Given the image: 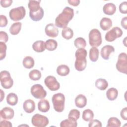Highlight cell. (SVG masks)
I'll return each instance as SVG.
<instances>
[{
	"instance_id": "cell-17",
	"label": "cell",
	"mask_w": 127,
	"mask_h": 127,
	"mask_svg": "<svg viewBox=\"0 0 127 127\" xmlns=\"http://www.w3.org/2000/svg\"><path fill=\"white\" fill-rule=\"evenodd\" d=\"M50 108V103L48 100L45 99H41L38 103V109L39 111L46 113L47 112Z\"/></svg>"
},
{
	"instance_id": "cell-18",
	"label": "cell",
	"mask_w": 127,
	"mask_h": 127,
	"mask_svg": "<svg viewBox=\"0 0 127 127\" xmlns=\"http://www.w3.org/2000/svg\"><path fill=\"white\" fill-rule=\"evenodd\" d=\"M76 106L79 108H84L87 104V98L83 94L78 95L74 100Z\"/></svg>"
},
{
	"instance_id": "cell-25",
	"label": "cell",
	"mask_w": 127,
	"mask_h": 127,
	"mask_svg": "<svg viewBox=\"0 0 127 127\" xmlns=\"http://www.w3.org/2000/svg\"><path fill=\"white\" fill-rule=\"evenodd\" d=\"M95 85L98 89L100 90H105L108 86V83L105 79L99 78L96 80Z\"/></svg>"
},
{
	"instance_id": "cell-26",
	"label": "cell",
	"mask_w": 127,
	"mask_h": 127,
	"mask_svg": "<svg viewBox=\"0 0 127 127\" xmlns=\"http://www.w3.org/2000/svg\"><path fill=\"white\" fill-rule=\"evenodd\" d=\"M118 95V91L115 88H110L106 92V97L109 100L113 101L116 99Z\"/></svg>"
},
{
	"instance_id": "cell-35",
	"label": "cell",
	"mask_w": 127,
	"mask_h": 127,
	"mask_svg": "<svg viewBox=\"0 0 127 127\" xmlns=\"http://www.w3.org/2000/svg\"><path fill=\"white\" fill-rule=\"evenodd\" d=\"M74 45L78 49L84 48L86 46V42L83 38L78 37L74 40Z\"/></svg>"
},
{
	"instance_id": "cell-12",
	"label": "cell",
	"mask_w": 127,
	"mask_h": 127,
	"mask_svg": "<svg viewBox=\"0 0 127 127\" xmlns=\"http://www.w3.org/2000/svg\"><path fill=\"white\" fill-rule=\"evenodd\" d=\"M44 83L49 89L51 91H57L60 87V84L56 77L52 75L47 76L44 80Z\"/></svg>"
},
{
	"instance_id": "cell-16",
	"label": "cell",
	"mask_w": 127,
	"mask_h": 127,
	"mask_svg": "<svg viewBox=\"0 0 127 127\" xmlns=\"http://www.w3.org/2000/svg\"><path fill=\"white\" fill-rule=\"evenodd\" d=\"M23 108L26 113H32L35 109V104L34 101L31 99L25 100L23 104Z\"/></svg>"
},
{
	"instance_id": "cell-6",
	"label": "cell",
	"mask_w": 127,
	"mask_h": 127,
	"mask_svg": "<svg viewBox=\"0 0 127 127\" xmlns=\"http://www.w3.org/2000/svg\"><path fill=\"white\" fill-rule=\"evenodd\" d=\"M1 85L4 89H10L13 84V81L10 73L6 70H2L0 73Z\"/></svg>"
},
{
	"instance_id": "cell-11",
	"label": "cell",
	"mask_w": 127,
	"mask_h": 127,
	"mask_svg": "<svg viewBox=\"0 0 127 127\" xmlns=\"http://www.w3.org/2000/svg\"><path fill=\"white\" fill-rule=\"evenodd\" d=\"M41 0H29L28 7L29 9V16L40 14L44 12L43 9L40 6Z\"/></svg>"
},
{
	"instance_id": "cell-28",
	"label": "cell",
	"mask_w": 127,
	"mask_h": 127,
	"mask_svg": "<svg viewBox=\"0 0 127 127\" xmlns=\"http://www.w3.org/2000/svg\"><path fill=\"white\" fill-rule=\"evenodd\" d=\"M99 51L97 48L92 47L89 50V58L93 62H95L97 61L99 57Z\"/></svg>"
},
{
	"instance_id": "cell-21",
	"label": "cell",
	"mask_w": 127,
	"mask_h": 127,
	"mask_svg": "<svg viewBox=\"0 0 127 127\" xmlns=\"http://www.w3.org/2000/svg\"><path fill=\"white\" fill-rule=\"evenodd\" d=\"M32 48L34 51L37 53H41L46 49L45 42L42 40L36 41L32 45Z\"/></svg>"
},
{
	"instance_id": "cell-44",
	"label": "cell",
	"mask_w": 127,
	"mask_h": 127,
	"mask_svg": "<svg viewBox=\"0 0 127 127\" xmlns=\"http://www.w3.org/2000/svg\"><path fill=\"white\" fill-rule=\"evenodd\" d=\"M0 126L1 127H12V125L9 121H7L6 120L2 121L0 122Z\"/></svg>"
},
{
	"instance_id": "cell-42",
	"label": "cell",
	"mask_w": 127,
	"mask_h": 127,
	"mask_svg": "<svg viewBox=\"0 0 127 127\" xmlns=\"http://www.w3.org/2000/svg\"><path fill=\"white\" fill-rule=\"evenodd\" d=\"M0 5L2 7H7L11 5L12 3V0H1L0 1Z\"/></svg>"
},
{
	"instance_id": "cell-20",
	"label": "cell",
	"mask_w": 127,
	"mask_h": 127,
	"mask_svg": "<svg viewBox=\"0 0 127 127\" xmlns=\"http://www.w3.org/2000/svg\"><path fill=\"white\" fill-rule=\"evenodd\" d=\"M112 21L109 18L103 17L100 20V26L101 28L104 31L109 30L112 27Z\"/></svg>"
},
{
	"instance_id": "cell-37",
	"label": "cell",
	"mask_w": 127,
	"mask_h": 127,
	"mask_svg": "<svg viewBox=\"0 0 127 127\" xmlns=\"http://www.w3.org/2000/svg\"><path fill=\"white\" fill-rule=\"evenodd\" d=\"M7 46L5 43L0 42V60L1 61L6 56V51Z\"/></svg>"
},
{
	"instance_id": "cell-46",
	"label": "cell",
	"mask_w": 127,
	"mask_h": 127,
	"mask_svg": "<svg viewBox=\"0 0 127 127\" xmlns=\"http://www.w3.org/2000/svg\"><path fill=\"white\" fill-rule=\"evenodd\" d=\"M67 1L69 3V4L72 5L74 6H78L80 3V0H68Z\"/></svg>"
},
{
	"instance_id": "cell-27",
	"label": "cell",
	"mask_w": 127,
	"mask_h": 127,
	"mask_svg": "<svg viewBox=\"0 0 127 127\" xmlns=\"http://www.w3.org/2000/svg\"><path fill=\"white\" fill-rule=\"evenodd\" d=\"M22 23L20 22H17L13 23L9 28V32L11 34L13 35H16L18 34L21 30Z\"/></svg>"
},
{
	"instance_id": "cell-2",
	"label": "cell",
	"mask_w": 127,
	"mask_h": 127,
	"mask_svg": "<svg viewBox=\"0 0 127 127\" xmlns=\"http://www.w3.org/2000/svg\"><path fill=\"white\" fill-rule=\"evenodd\" d=\"M87 51L84 48H79L76 51L74 67L77 70L81 71L85 69L87 65Z\"/></svg>"
},
{
	"instance_id": "cell-10",
	"label": "cell",
	"mask_w": 127,
	"mask_h": 127,
	"mask_svg": "<svg viewBox=\"0 0 127 127\" xmlns=\"http://www.w3.org/2000/svg\"><path fill=\"white\" fill-rule=\"evenodd\" d=\"M123 33V31L120 27H114L112 29L106 33L105 38L108 42H113L117 38L121 37Z\"/></svg>"
},
{
	"instance_id": "cell-45",
	"label": "cell",
	"mask_w": 127,
	"mask_h": 127,
	"mask_svg": "<svg viewBox=\"0 0 127 127\" xmlns=\"http://www.w3.org/2000/svg\"><path fill=\"white\" fill-rule=\"evenodd\" d=\"M121 25L125 29H127V17H124L121 20Z\"/></svg>"
},
{
	"instance_id": "cell-23",
	"label": "cell",
	"mask_w": 127,
	"mask_h": 127,
	"mask_svg": "<svg viewBox=\"0 0 127 127\" xmlns=\"http://www.w3.org/2000/svg\"><path fill=\"white\" fill-rule=\"evenodd\" d=\"M45 48L50 51H53L56 50L58 46L57 42L54 39H48L45 42Z\"/></svg>"
},
{
	"instance_id": "cell-5",
	"label": "cell",
	"mask_w": 127,
	"mask_h": 127,
	"mask_svg": "<svg viewBox=\"0 0 127 127\" xmlns=\"http://www.w3.org/2000/svg\"><path fill=\"white\" fill-rule=\"evenodd\" d=\"M26 10L24 6H21L11 9L9 12L10 18L14 21L22 19L25 16Z\"/></svg>"
},
{
	"instance_id": "cell-40",
	"label": "cell",
	"mask_w": 127,
	"mask_h": 127,
	"mask_svg": "<svg viewBox=\"0 0 127 127\" xmlns=\"http://www.w3.org/2000/svg\"><path fill=\"white\" fill-rule=\"evenodd\" d=\"M0 26L1 27H5L8 23V20L6 17L4 15H0Z\"/></svg>"
},
{
	"instance_id": "cell-29",
	"label": "cell",
	"mask_w": 127,
	"mask_h": 127,
	"mask_svg": "<svg viewBox=\"0 0 127 127\" xmlns=\"http://www.w3.org/2000/svg\"><path fill=\"white\" fill-rule=\"evenodd\" d=\"M6 102L8 104L11 106H14L18 102V97L14 93H10L6 96Z\"/></svg>"
},
{
	"instance_id": "cell-7",
	"label": "cell",
	"mask_w": 127,
	"mask_h": 127,
	"mask_svg": "<svg viewBox=\"0 0 127 127\" xmlns=\"http://www.w3.org/2000/svg\"><path fill=\"white\" fill-rule=\"evenodd\" d=\"M127 54L121 53L118 56V61L116 64L117 69L120 72L127 74Z\"/></svg>"
},
{
	"instance_id": "cell-32",
	"label": "cell",
	"mask_w": 127,
	"mask_h": 127,
	"mask_svg": "<svg viewBox=\"0 0 127 127\" xmlns=\"http://www.w3.org/2000/svg\"><path fill=\"white\" fill-rule=\"evenodd\" d=\"M62 35L64 38L66 40H69L73 37V31L69 27H66L63 29L62 31Z\"/></svg>"
},
{
	"instance_id": "cell-24",
	"label": "cell",
	"mask_w": 127,
	"mask_h": 127,
	"mask_svg": "<svg viewBox=\"0 0 127 127\" xmlns=\"http://www.w3.org/2000/svg\"><path fill=\"white\" fill-rule=\"evenodd\" d=\"M22 64L23 66L28 69L32 68L35 64V62L34 59L30 56L25 57L22 61Z\"/></svg>"
},
{
	"instance_id": "cell-14",
	"label": "cell",
	"mask_w": 127,
	"mask_h": 127,
	"mask_svg": "<svg viewBox=\"0 0 127 127\" xmlns=\"http://www.w3.org/2000/svg\"><path fill=\"white\" fill-rule=\"evenodd\" d=\"M0 117L5 120H11L14 115V110L8 107H5L0 111Z\"/></svg>"
},
{
	"instance_id": "cell-13",
	"label": "cell",
	"mask_w": 127,
	"mask_h": 127,
	"mask_svg": "<svg viewBox=\"0 0 127 127\" xmlns=\"http://www.w3.org/2000/svg\"><path fill=\"white\" fill-rule=\"evenodd\" d=\"M46 34L50 37H56L59 34V30L57 26L53 23L48 24L45 28Z\"/></svg>"
},
{
	"instance_id": "cell-36",
	"label": "cell",
	"mask_w": 127,
	"mask_h": 127,
	"mask_svg": "<svg viewBox=\"0 0 127 127\" xmlns=\"http://www.w3.org/2000/svg\"><path fill=\"white\" fill-rule=\"evenodd\" d=\"M80 117V112L77 109H72L70 111L68 118L73 121H76Z\"/></svg>"
},
{
	"instance_id": "cell-41",
	"label": "cell",
	"mask_w": 127,
	"mask_h": 127,
	"mask_svg": "<svg viewBox=\"0 0 127 127\" xmlns=\"http://www.w3.org/2000/svg\"><path fill=\"white\" fill-rule=\"evenodd\" d=\"M8 40V36L7 34L4 32L1 31L0 32V42L6 43Z\"/></svg>"
},
{
	"instance_id": "cell-39",
	"label": "cell",
	"mask_w": 127,
	"mask_h": 127,
	"mask_svg": "<svg viewBox=\"0 0 127 127\" xmlns=\"http://www.w3.org/2000/svg\"><path fill=\"white\" fill-rule=\"evenodd\" d=\"M102 126V123L100 121L98 120H92L90 121L88 127H101Z\"/></svg>"
},
{
	"instance_id": "cell-4",
	"label": "cell",
	"mask_w": 127,
	"mask_h": 127,
	"mask_svg": "<svg viewBox=\"0 0 127 127\" xmlns=\"http://www.w3.org/2000/svg\"><path fill=\"white\" fill-rule=\"evenodd\" d=\"M101 34L97 29H92L89 33V43L91 46L97 47L102 43Z\"/></svg>"
},
{
	"instance_id": "cell-34",
	"label": "cell",
	"mask_w": 127,
	"mask_h": 127,
	"mask_svg": "<svg viewBox=\"0 0 127 127\" xmlns=\"http://www.w3.org/2000/svg\"><path fill=\"white\" fill-rule=\"evenodd\" d=\"M29 77L32 80H38L41 77V73L38 69H33L30 71Z\"/></svg>"
},
{
	"instance_id": "cell-30",
	"label": "cell",
	"mask_w": 127,
	"mask_h": 127,
	"mask_svg": "<svg viewBox=\"0 0 127 127\" xmlns=\"http://www.w3.org/2000/svg\"><path fill=\"white\" fill-rule=\"evenodd\" d=\"M121 126V121L116 117H111L109 119L107 127H120Z\"/></svg>"
},
{
	"instance_id": "cell-8",
	"label": "cell",
	"mask_w": 127,
	"mask_h": 127,
	"mask_svg": "<svg viewBox=\"0 0 127 127\" xmlns=\"http://www.w3.org/2000/svg\"><path fill=\"white\" fill-rule=\"evenodd\" d=\"M31 123L36 127H45L49 124V121L47 117L36 114L32 117Z\"/></svg>"
},
{
	"instance_id": "cell-3",
	"label": "cell",
	"mask_w": 127,
	"mask_h": 127,
	"mask_svg": "<svg viewBox=\"0 0 127 127\" xmlns=\"http://www.w3.org/2000/svg\"><path fill=\"white\" fill-rule=\"evenodd\" d=\"M52 101L54 110L59 113L62 112L64 108L65 97L61 93H58L53 95Z\"/></svg>"
},
{
	"instance_id": "cell-19",
	"label": "cell",
	"mask_w": 127,
	"mask_h": 127,
	"mask_svg": "<svg viewBox=\"0 0 127 127\" xmlns=\"http://www.w3.org/2000/svg\"><path fill=\"white\" fill-rule=\"evenodd\" d=\"M103 10L105 14L112 15L115 13L116 11V6L113 3H107L103 6Z\"/></svg>"
},
{
	"instance_id": "cell-38",
	"label": "cell",
	"mask_w": 127,
	"mask_h": 127,
	"mask_svg": "<svg viewBox=\"0 0 127 127\" xmlns=\"http://www.w3.org/2000/svg\"><path fill=\"white\" fill-rule=\"evenodd\" d=\"M120 12L123 14L127 13V2L126 1L122 2L119 7Z\"/></svg>"
},
{
	"instance_id": "cell-22",
	"label": "cell",
	"mask_w": 127,
	"mask_h": 127,
	"mask_svg": "<svg viewBox=\"0 0 127 127\" xmlns=\"http://www.w3.org/2000/svg\"><path fill=\"white\" fill-rule=\"evenodd\" d=\"M70 69L69 67L65 64H61L58 66L57 68V72L58 74L62 76H65L69 73Z\"/></svg>"
},
{
	"instance_id": "cell-33",
	"label": "cell",
	"mask_w": 127,
	"mask_h": 127,
	"mask_svg": "<svg viewBox=\"0 0 127 127\" xmlns=\"http://www.w3.org/2000/svg\"><path fill=\"white\" fill-rule=\"evenodd\" d=\"M61 127H76L77 126V123L76 121H73L68 118L62 121L60 125Z\"/></svg>"
},
{
	"instance_id": "cell-31",
	"label": "cell",
	"mask_w": 127,
	"mask_h": 127,
	"mask_svg": "<svg viewBox=\"0 0 127 127\" xmlns=\"http://www.w3.org/2000/svg\"><path fill=\"white\" fill-rule=\"evenodd\" d=\"M82 119L86 122H90L93 119L94 113L90 109H86L82 113Z\"/></svg>"
},
{
	"instance_id": "cell-9",
	"label": "cell",
	"mask_w": 127,
	"mask_h": 127,
	"mask_svg": "<svg viewBox=\"0 0 127 127\" xmlns=\"http://www.w3.org/2000/svg\"><path fill=\"white\" fill-rule=\"evenodd\" d=\"M31 94L36 99H43L47 95V92L43 87L39 84L33 85L30 89Z\"/></svg>"
},
{
	"instance_id": "cell-43",
	"label": "cell",
	"mask_w": 127,
	"mask_h": 127,
	"mask_svg": "<svg viewBox=\"0 0 127 127\" xmlns=\"http://www.w3.org/2000/svg\"><path fill=\"white\" fill-rule=\"evenodd\" d=\"M120 115H121V118L123 120L126 121L127 120V107H125L121 110Z\"/></svg>"
},
{
	"instance_id": "cell-15",
	"label": "cell",
	"mask_w": 127,
	"mask_h": 127,
	"mask_svg": "<svg viewBox=\"0 0 127 127\" xmlns=\"http://www.w3.org/2000/svg\"><path fill=\"white\" fill-rule=\"evenodd\" d=\"M115 48L113 46L109 45H105L101 50V56L104 60H108L111 54L114 53Z\"/></svg>"
},
{
	"instance_id": "cell-1",
	"label": "cell",
	"mask_w": 127,
	"mask_h": 127,
	"mask_svg": "<svg viewBox=\"0 0 127 127\" xmlns=\"http://www.w3.org/2000/svg\"><path fill=\"white\" fill-rule=\"evenodd\" d=\"M74 16V10L68 6H65L62 12L59 14L55 19V25L57 27L64 28L67 27L68 22Z\"/></svg>"
},
{
	"instance_id": "cell-47",
	"label": "cell",
	"mask_w": 127,
	"mask_h": 127,
	"mask_svg": "<svg viewBox=\"0 0 127 127\" xmlns=\"http://www.w3.org/2000/svg\"><path fill=\"white\" fill-rule=\"evenodd\" d=\"M0 95H1V97H0V102H1L3 100V97H4V93L3 92L2 90L0 89Z\"/></svg>"
}]
</instances>
